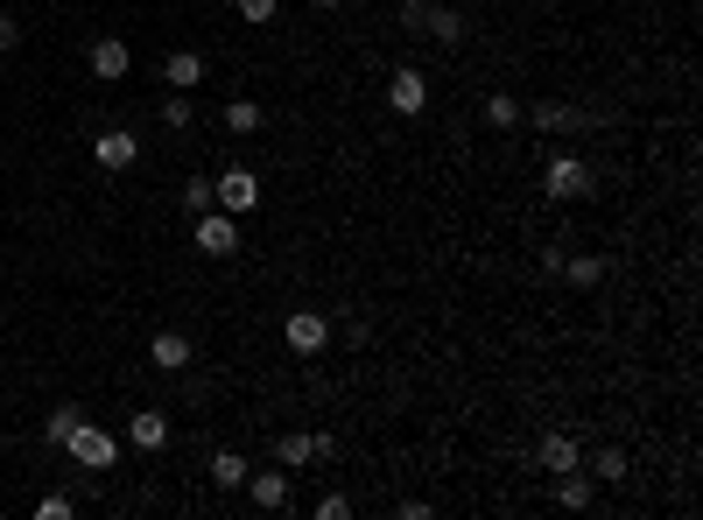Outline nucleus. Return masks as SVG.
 <instances>
[{"label":"nucleus","mask_w":703,"mask_h":520,"mask_svg":"<svg viewBox=\"0 0 703 520\" xmlns=\"http://www.w3.org/2000/svg\"><path fill=\"white\" fill-rule=\"evenodd\" d=\"M71 513H78L71 492H43V499H35V520H71Z\"/></svg>","instance_id":"26"},{"label":"nucleus","mask_w":703,"mask_h":520,"mask_svg":"<svg viewBox=\"0 0 703 520\" xmlns=\"http://www.w3.org/2000/svg\"><path fill=\"white\" fill-rule=\"evenodd\" d=\"M190 246H198V254H212V261H233L239 254V219L233 211H198V219H190Z\"/></svg>","instance_id":"3"},{"label":"nucleus","mask_w":703,"mask_h":520,"mask_svg":"<svg viewBox=\"0 0 703 520\" xmlns=\"http://www.w3.org/2000/svg\"><path fill=\"white\" fill-rule=\"evenodd\" d=\"M521 127H535V134H584V106H563V99L521 106Z\"/></svg>","instance_id":"9"},{"label":"nucleus","mask_w":703,"mask_h":520,"mask_svg":"<svg viewBox=\"0 0 703 520\" xmlns=\"http://www.w3.org/2000/svg\"><path fill=\"white\" fill-rule=\"evenodd\" d=\"M429 43L458 50V43H465V14H458V8H436V22H429Z\"/></svg>","instance_id":"22"},{"label":"nucleus","mask_w":703,"mask_h":520,"mask_svg":"<svg viewBox=\"0 0 703 520\" xmlns=\"http://www.w3.org/2000/svg\"><path fill=\"white\" fill-rule=\"evenodd\" d=\"M260 127H268V106H260V99H233V106H225V134H260Z\"/></svg>","instance_id":"20"},{"label":"nucleus","mask_w":703,"mask_h":520,"mask_svg":"<svg viewBox=\"0 0 703 520\" xmlns=\"http://www.w3.org/2000/svg\"><path fill=\"white\" fill-rule=\"evenodd\" d=\"M64 450H71V465H78V471H113V465H120V436H113V429H99V422H78V429H71L64 436Z\"/></svg>","instance_id":"1"},{"label":"nucleus","mask_w":703,"mask_h":520,"mask_svg":"<svg viewBox=\"0 0 703 520\" xmlns=\"http://www.w3.org/2000/svg\"><path fill=\"white\" fill-rule=\"evenodd\" d=\"M535 465L556 478V471H577L584 465V450H577V436H563V429H548L542 443H535Z\"/></svg>","instance_id":"11"},{"label":"nucleus","mask_w":703,"mask_h":520,"mask_svg":"<svg viewBox=\"0 0 703 520\" xmlns=\"http://www.w3.org/2000/svg\"><path fill=\"white\" fill-rule=\"evenodd\" d=\"M281 338H289L296 359H317V352L331 344V323H324V310H296L289 323H281Z\"/></svg>","instance_id":"6"},{"label":"nucleus","mask_w":703,"mask_h":520,"mask_svg":"<svg viewBox=\"0 0 703 520\" xmlns=\"http://www.w3.org/2000/svg\"><path fill=\"white\" fill-rule=\"evenodd\" d=\"M556 282H569V288H598L605 282V254H563V275Z\"/></svg>","instance_id":"17"},{"label":"nucleus","mask_w":703,"mask_h":520,"mask_svg":"<svg viewBox=\"0 0 703 520\" xmlns=\"http://www.w3.org/2000/svg\"><path fill=\"white\" fill-rule=\"evenodd\" d=\"M387 106L402 113V120H415V113L429 106V78L415 64H402V71H387Z\"/></svg>","instance_id":"8"},{"label":"nucleus","mask_w":703,"mask_h":520,"mask_svg":"<svg viewBox=\"0 0 703 520\" xmlns=\"http://www.w3.org/2000/svg\"><path fill=\"white\" fill-rule=\"evenodd\" d=\"M246 471H254V465H246L239 450H212V486H219V492H239Z\"/></svg>","instance_id":"18"},{"label":"nucleus","mask_w":703,"mask_h":520,"mask_svg":"<svg viewBox=\"0 0 703 520\" xmlns=\"http://www.w3.org/2000/svg\"><path fill=\"white\" fill-rule=\"evenodd\" d=\"M212 198H219V211H233V219H246V211H260V198H268V190H260V177L254 169H219L212 177Z\"/></svg>","instance_id":"4"},{"label":"nucleus","mask_w":703,"mask_h":520,"mask_svg":"<svg viewBox=\"0 0 703 520\" xmlns=\"http://www.w3.org/2000/svg\"><path fill=\"white\" fill-rule=\"evenodd\" d=\"M8 50H22V22H14V14H0V56Z\"/></svg>","instance_id":"30"},{"label":"nucleus","mask_w":703,"mask_h":520,"mask_svg":"<svg viewBox=\"0 0 703 520\" xmlns=\"http://www.w3.org/2000/svg\"><path fill=\"white\" fill-rule=\"evenodd\" d=\"M85 64H92V78H99V85H113V78H127V71H135V50H127L120 35H92Z\"/></svg>","instance_id":"7"},{"label":"nucleus","mask_w":703,"mask_h":520,"mask_svg":"<svg viewBox=\"0 0 703 520\" xmlns=\"http://www.w3.org/2000/svg\"><path fill=\"white\" fill-rule=\"evenodd\" d=\"M0 457H8V429H0Z\"/></svg>","instance_id":"32"},{"label":"nucleus","mask_w":703,"mask_h":520,"mask_svg":"<svg viewBox=\"0 0 703 520\" xmlns=\"http://www.w3.org/2000/svg\"><path fill=\"white\" fill-rule=\"evenodd\" d=\"M310 8H345V0H310Z\"/></svg>","instance_id":"31"},{"label":"nucleus","mask_w":703,"mask_h":520,"mask_svg":"<svg viewBox=\"0 0 703 520\" xmlns=\"http://www.w3.org/2000/svg\"><path fill=\"white\" fill-rule=\"evenodd\" d=\"M162 127H198V106H190V92H169V99H162Z\"/></svg>","instance_id":"25"},{"label":"nucleus","mask_w":703,"mask_h":520,"mask_svg":"<svg viewBox=\"0 0 703 520\" xmlns=\"http://www.w3.org/2000/svg\"><path fill=\"white\" fill-rule=\"evenodd\" d=\"M239 492L254 499L260 513H281V507L296 499V492H289V471H281V465H275V471H246V486H239Z\"/></svg>","instance_id":"10"},{"label":"nucleus","mask_w":703,"mask_h":520,"mask_svg":"<svg viewBox=\"0 0 703 520\" xmlns=\"http://www.w3.org/2000/svg\"><path fill=\"white\" fill-rule=\"evenodd\" d=\"M239 8V22H254V29H268L275 14H281V0H233Z\"/></svg>","instance_id":"27"},{"label":"nucleus","mask_w":703,"mask_h":520,"mask_svg":"<svg viewBox=\"0 0 703 520\" xmlns=\"http://www.w3.org/2000/svg\"><path fill=\"white\" fill-rule=\"evenodd\" d=\"M444 8H465V0H444Z\"/></svg>","instance_id":"33"},{"label":"nucleus","mask_w":703,"mask_h":520,"mask_svg":"<svg viewBox=\"0 0 703 520\" xmlns=\"http://www.w3.org/2000/svg\"><path fill=\"white\" fill-rule=\"evenodd\" d=\"M275 465H281V471H302V465H317V436H310V429H289V436H275Z\"/></svg>","instance_id":"15"},{"label":"nucleus","mask_w":703,"mask_h":520,"mask_svg":"<svg viewBox=\"0 0 703 520\" xmlns=\"http://www.w3.org/2000/svg\"><path fill=\"white\" fill-rule=\"evenodd\" d=\"M542 190H548L556 204H577V198H592V190H598V169L584 162V156H548Z\"/></svg>","instance_id":"2"},{"label":"nucleus","mask_w":703,"mask_h":520,"mask_svg":"<svg viewBox=\"0 0 703 520\" xmlns=\"http://www.w3.org/2000/svg\"><path fill=\"white\" fill-rule=\"evenodd\" d=\"M486 127L492 134H514L521 127V99H514V92H486Z\"/></svg>","instance_id":"19"},{"label":"nucleus","mask_w":703,"mask_h":520,"mask_svg":"<svg viewBox=\"0 0 703 520\" xmlns=\"http://www.w3.org/2000/svg\"><path fill=\"white\" fill-rule=\"evenodd\" d=\"M78 422H85V408H78V401H64V408H50V422H43V443H56V450H64V436L78 429Z\"/></svg>","instance_id":"21"},{"label":"nucleus","mask_w":703,"mask_h":520,"mask_svg":"<svg viewBox=\"0 0 703 520\" xmlns=\"http://www.w3.org/2000/svg\"><path fill=\"white\" fill-rule=\"evenodd\" d=\"M592 478H598V486H619V478H626V450H598Z\"/></svg>","instance_id":"28"},{"label":"nucleus","mask_w":703,"mask_h":520,"mask_svg":"<svg viewBox=\"0 0 703 520\" xmlns=\"http://www.w3.org/2000/svg\"><path fill=\"white\" fill-rule=\"evenodd\" d=\"M162 85H169V92H198V85H204V56H198V50H169V56H162Z\"/></svg>","instance_id":"13"},{"label":"nucleus","mask_w":703,"mask_h":520,"mask_svg":"<svg viewBox=\"0 0 703 520\" xmlns=\"http://www.w3.org/2000/svg\"><path fill=\"white\" fill-rule=\"evenodd\" d=\"M148 359H156V373H183V365L198 359V344H190L183 331H156L148 338Z\"/></svg>","instance_id":"12"},{"label":"nucleus","mask_w":703,"mask_h":520,"mask_svg":"<svg viewBox=\"0 0 703 520\" xmlns=\"http://www.w3.org/2000/svg\"><path fill=\"white\" fill-rule=\"evenodd\" d=\"M592 492H598V478H584V471H556V507H563V513H584V507H592Z\"/></svg>","instance_id":"16"},{"label":"nucleus","mask_w":703,"mask_h":520,"mask_svg":"<svg viewBox=\"0 0 703 520\" xmlns=\"http://www.w3.org/2000/svg\"><path fill=\"white\" fill-rule=\"evenodd\" d=\"M177 198H183V211H190V219H198V211H212L219 198H212V177H190L183 190H177Z\"/></svg>","instance_id":"24"},{"label":"nucleus","mask_w":703,"mask_h":520,"mask_svg":"<svg viewBox=\"0 0 703 520\" xmlns=\"http://www.w3.org/2000/svg\"><path fill=\"white\" fill-rule=\"evenodd\" d=\"M92 162H99L106 177H127V169L141 162V134H127V127H99V134H92Z\"/></svg>","instance_id":"5"},{"label":"nucleus","mask_w":703,"mask_h":520,"mask_svg":"<svg viewBox=\"0 0 703 520\" xmlns=\"http://www.w3.org/2000/svg\"><path fill=\"white\" fill-rule=\"evenodd\" d=\"M429 22H436V0H402V29L408 35H423V43H429Z\"/></svg>","instance_id":"23"},{"label":"nucleus","mask_w":703,"mask_h":520,"mask_svg":"<svg viewBox=\"0 0 703 520\" xmlns=\"http://www.w3.org/2000/svg\"><path fill=\"white\" fill-rule=\"evenodd\" d=\"M317 520H352V499L345 492H324V499H317Z\"/></svg>","instance_id":"29"},{"label":"nucleus","mask_w":703,"mask_h":520,"mask_svg":"<svg viewBox=\"0 0 703 520\" xmlns=\"http://www.w3.org/2000/svg\"><path fill=\"white\" fill-rule=\"evenodd\" d=\"M127 443H135V450H162V443H169V415L162 408L127 415Z\"/></svg>","instance_id":"14"}]
</instances>
